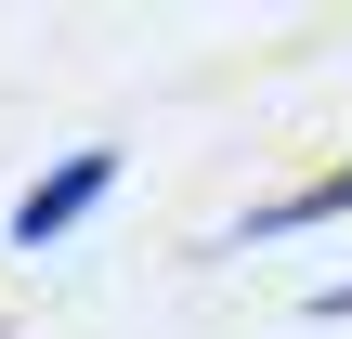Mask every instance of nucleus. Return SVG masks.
I'll return each instance as SVG.
<instances>
[{"label":"nucleus","instance_id":"nucleus-2","mask_svg":"<svg viewBox=\"0 0 352 339\" xmlns=\"http://www.w3.org/2000/svg\"><path fill=\"white\" fill-rule=\"evenodd\" d=\"M352 209V170H314V183H287V196H261L222 248H274V235H314V222H340Z\"/></svg>","mask_w":352,"mask_h":339},{"label":"nucleus","instance_id":"nucleus-3","mask_svg":"<svg viewBox=\"0 0 352 339\" xmlns=\"http://www.w3.org/2000/svg\"><path fill=\"white\" fill-rule=\"evenodd\" d=\"M300 314H314V327H352V274H327V287H314Z\"/></svg>","mask_w":352,"mask_h":339},{"label":"nucleus","instance_id":"nucleus-1","mask_svg":"<svg viewBox=\"0 0 352 339\" xmlns=\"http://www.w3.org/2000/svg\"><path fill=\"white\" fill-rule=\"evenodd\" d=\"M104 196H118V144H65V157H52V170L13 196V248H26V261H39V248H65V235H78Z\"/></svg>","mask_w":352,"mask_h":339}]
</instances>
